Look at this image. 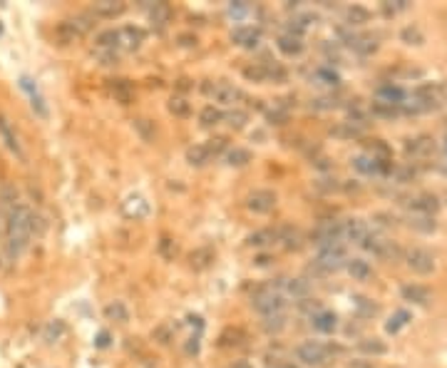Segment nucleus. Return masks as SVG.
I'll use <instances>...</instances> for the list:
<instances>
[{"instance_id":"nucleus-31","label":"nucleus","mask_w":447,"mask_h":368,"mask_svg":"<svg viewBox=\"0 0 447 368\" xmlns=\"http://www.w3.org/2000/svg\"><path fill=\"white\" fill-rule=\"evenodd\" d=\"M221 119H224V112H221L219 108H214V105H209V108L202 110V115H199V122L204 127H214L219 125Z\"/></svg>"},{"instance_id":"nucleus-59","label":"nucleus","mask_w":447,"mask_h":368,"mask_svg":"<svg viewBox=\"0 0 447 368\" xmlns=\"http://www.w3.org/2000/svg\"><path fill=\"white\" fill-rule=\"evenodd\" d=\"M0 237H6V216L0 214Z\"/></svg>"},{"instance_id":"nucleus-52","label":"nucleus","mask_w":447,"mask_h":368,"mask_svg":"<svg viewBox=\"0 0 447 368\" xmlns=\"http://www.w3.org/2000/svg\"><path fill=\"white\" fill-rule=\"evenodd\" d=\"M408 8V0H388V3H383V10H385V15H395V13H400V10H405Z\"/></svg>"},{"instance_id":"nucleus-18","label":"nucleus","mask_w":447,"mask_h":368,"mask_svg":"<svg viewBox=\"0 0 447 368\" xmlns=\"http://www.w3.org/2000/svg\"><path fill=\"white\" fill-rule=\"evenodd\" d=\"M311 323H313V329L321 331V334H333L335 326H338V318H335L333 311H323L321 309V311L311 316Z\"/></svg>"},{"instance_id":"nucleus-57","label":"nucleus","mask_w":447,"mask_h":368,"mask_svg":"<svg viewBox=\"0 0 447 368\" xmlns=\"http://www.w3.org/2000/svg\"><path fill=\"white\" fill-rule=\"evenodd\" d=\"M229 10H232V15L241 17V15H243V13L249 10V6H246V3H232V8H229Z\"/></svg>"},{"instance_id":"nucleus-51","label":"nucleus","mask_w":447,"mask_h":368,"mask_svg":"<svg viewBox=\"0 0 447 368\" xmlns=\"http://www.w3.org/2000/svg\"><path fill=\"white\" fill-rule=\"evenodd\" d=\"M402 40H405L408 45H420V43H423V33H420V28L410 25V28L402 30Z\"/></svg>"},{"instance_id":"nucleus-37","label":"nucleus","mask_w":447,"mask_h":368,"mask_svg":"<svg viewBox=\"0 0 447 368\" xmlns=\"http://www.w3.org/2000/svg\"><path fill=\"white\" fill-rule=\"evenodd\" d=\"M97 50H117V30H105L97 35Z\"/></svg>"},{"instance_id":"nucleus-20","label":"nucleus","mask_w":447,"mask_h":368,"mask_svg":"<svg viewBox=\"0 0 447 368\" xmlns=\"http://www.w3.org/2000/svg\"><path fill=\"white\" fill-rule=\"evenodd\" d=\"M278 50L283 52V55H301L303 52V38H298V35L294 33H286L278 38Z\"/></svg>"},{"instance_id":"nucleus-46","label":"nucleus","mask_w":447,"mask_h":368,"mask_svg":"<svg viewBox=\"0 0 447 368\" xmlns=\"http://www.w3.org/2000/svg\"><path fill=\"white\" fill-rule=\"evenodd\" d=\"M169 112L176 115V117H187V115H189V102L181 100V97H172V100H169Z\"/></svg>"},{"instance_id":"nucleus-6","label":"nucleus","mask_w":447,"mask_h":368,"mask_svg":"<svg viewBox=\"0 0 447 368\" xmlns=\"http://www.w3.org/2000/svg\"><path fill=\"white\" fill-rule=\"evenodd\" d=\"M343 229H340V221L328 219V221H321L316 229H313V244L318 249L323 246H331V244H343Z\"/></svg>"},{"instance_id":"nucleus-58","label":"nucleus","mask_w":447,"mask_h":368,"mask_svg":"<svg viewBox=\"0 0 447 368\" xmlns=\"http://www.w3.org/2000/svg\"><path fill=\"white\" fill-rule=\"evenodd\" d=\"M107 344H109V336H107V334H100V336H97V346H100V348H105Z\"/></svg>"},{"instance_id":"nucleus-36","label":"nucleus","mask_w":447,"mask_h":368,"mask_svg":"<svg viewBox=\"0 0 447 368\" xmlns=\"http://www.w3.org/2000/svg\"><path fill=\"white\" fill-rule=\"evenodd\" d=\"M361 351L370 353V356H383V353L388 351V346H385L380 339H363L361 341Z\"/></svg>"},{"instance_id":"nucleus-29","label":"nucleus","mask_w":447,"mask_h":368,"mask_svg":"<svg viewBox=\"0 0 447 368\" xmlns=\"http://www.w3.org/2000/svg\"><path fill=\"white\" fill-rule=\"evenodd\" d=\"M348 272H351L353 279H358V281H365V279H370V274H373V269H370L368 261L363 259H353L348 261Z\"/></svg>"},{"instance_id":"nucleus-44","label":"nucleus","mask_w":447,"mask_h":368,"mask_svg":"<svg viewBox=\"0 0 447 368\" xmlns=\"http://www.w3.org/2000/svg\"><path fill=\"white\" fill-rule=\"evenodd\" d=\"M204 147H206V152H209V157H219L221 152H227L229 145H227V140H224V137H214V140L206 142Z\"/></svg>"},{"instance_id":"nucleus-21","label":"nucleus","mask_w":447,"mask_h":368,"mask_svg":"<svg viewBox=\"0 0 447 368\" xmlns=\"http://www.w3.org/2000/svg\"><path fill=\"white\" fill-rule=\"evenodd\" d=\"M348 45H351L353 50H356L358 55H363V57H365V55H373V52L378 50V43H375L373 35H353Z\"/></svg>"},{"instance_id":"nucleus-33","label":"nucleus","mask_w":447,"mask_h":368,"mask_svg":"<svg viewBox=\"0 0 447 368\" xmlns=\"http://www.w3.org/2000/svg\"><path fill=\"white\" fill-rule=\"evenodd\" d=\"M345 20H348V25H361V23H368L370 20V13L365 10V8L361 6H353L345 10Z\"/></svg>"},{"instance_id":"nucleus-61","label":"nucleus","mask_w":447,"mask_h":368,"mask_svg":"<svg viewBox=\"0 0 447 368\" xmlns=\"http://www.w3.org/2000/svg\"><path fill=\"white\" fill-rule=\"evenodd\" d=\"M278 368H296V366H294V363H281Z\"/></svg>"},{"instance_id":"nucleus-28","label":"nucleus","mask_w":447,"mask_h":368,"mask_svg":"<svg viewBox=\"0 0 447 368\" xmlns=\"http://www.w3.org/2000/svg\"><path fill=\"white\" fill-rule=\"evenodd\" d=\"M224 159H227L229 167H243V165H249V162H251V152H249V149L234 147V149H227Z\"/></svg>"},{"instance_id":"nucleus-54","label":"nucleus","mask_w":447,"mask_h":368,"mask_svg":"<svg viewBox=\"0 0 447 368\" xmlns=\"http://www.w3.org/2000/svg\"><path fill=\"white\" fill-rule=\"evenodd\" d=\"M100 65H117V52L114 50H97Z\"/></svg>"},{"instance_id":"nucleus-63","label":"nucleus","mask_w":447,"mask_h":368,"mask_svg":"<svg viewBox=\"0 0 447 368\" xmlns=\"http://www.w3.org/2000/svg\"><path fill=\"white\" fill-rule=\"evenodd\" d=\"M0 267H3V261H0Z\"/></svg>"},{"instance_id":"nucleus-53","label":"nucleus","mask_w":447,"mask_h":368,"mask_svg":"<svg viewBox=\"0 0 447 368\" xmlns=\"http://www.w3.org/2000/svg\"><path fill=\"white\" fill-rule=\"evenodd\" d=\"M63 334H65V326H63L60 321H55V323H50V326H47L45 341H55V339H60Z\"/></svg>"},{"instance_id":"nucleus-55","label":"nucleus","mask_w":447,"mask_h":368,"mask_svg":"<svg viewBox=\"0 0 447 368\" xmlns=\"http://www.w3.org/2000/svg\"><path fill=\"white\" fill-rule=\"evenodd\" d=\"M393 175H395L400 182H410L415 177V170H413V167H395V170H393Z\"/></svg>"},{"instance_id":"nucleus-42","label":"nucleus","mask_w":447,"mask_h":368,"mask_svg":"<svg viewBox=\"0 0 447 368\" xmlns=\"http://www.w3.org/2000/svg\"><path fill=\"white\" fill-rule=\"evenodd\" d=\"M105 314H107V318H114V321H119V323H125L127 318H130V314H127L125 304H119V301L109 304L107 309H105Z\"/></svg>"},{"instance_id":"nucleus-62","label":"nucleus","mask_w":447,"mask_h":368,"mask_svg":"<svg viewBox=\"0 0 447 368\" xmlns=\"http://www.w3.org/2000/svg\"><path fill=\"white\" fill-rule=\"evenodd\" d=\"M445 149H447V142H445Z\"/></svg>"},{"instance_id":"nucleus-34","label":"nucleus","mask_w":447,"mask_h":368,"mask_svg":"<svg viewBox=\"0 0 447 368\" xmlns=\"http://www.w3.org/2000/svg\"><path fill=\"white\" fill-rule=\"evenodd\" d=\"M313 78L321 82V85H340V75L335 73L333 68H318L316 73H313Z\"/></svg>"},{"instance_id":"nucleus-41","label":"nucleus","mask_w":447,"mask_h":368,"mask_svg":"<svg viewBox=\"0 0 447 368\" xmlns=\"http://www.w3.org/2000/svg\"><path fill=\"white\" fill-rule=\"evenodd\" d=\"M410 227L418 229V232H435V219L427 214H415L410 219Z\"/></svg>"},{"instance_id":"nucleus-8","label":"nucleus","mask_w":447,"mask_h":368,"mask_svg":"<svg viewBox=\"0 0 447 368\" xmlns=\"http://www.w3.org/2000/svg\"><path fill=\"white\" fill-rule=\"evenodd\" d=\"M204 92L209 97H214L216 102H221V105H234L236 100H241V90L234 87L232 82H224V80H219V82H206Z\"/></svg>"},{"instance_id":"nucleus-39","label":"nucleus","mask_w":447,"mask_h":368,"mask_svg":"<svg viewBox=\"0 0 447 368\" xmlns=\"http://www.w3.org/2000/svg\"><path fill=\"white\" fill-rule=\"evenodd\" d=\"M135 130L139 132V137L144 142H154V137H157L154 122H149V119H135Z\"/></svg>"},{"instance_id":"nucleus-7","label":"nucleus","mask_w":447,"mask_h":368,"mask_svg":"<svg viewBox=\"0 0 447 368\" xmlns=\"http://www.w3.org/2000/svg\"><path fill=\"white\" fill-rule=\"evenodd\" d=\"M283 299H294V301H306L311 296V286L303 279H278V284L273 286Z\"/></svg>"},{"instance_id":"nucleus-56","label":"nucleus","mask_w":447,"mask_h":368,"mask_svg":"<svg viewBox=\"0 0 447 368\" xmlns=\"http://www.w3.org/2000/svg\"><path fill=\"white\" fill-rule=\"evenodd\" d=\"M268 119H271L273 125H283V122H286V119H289V112H286V110H271V112L266 115Z\"/></svg>"},{"instance_id":"nucleus-27","label":"nucleus","mask_w":447,"mask_h":368,"mask_svg":"<svg viewBox=\"0 0 447 368\" xmlns=\"http://www.w3.org/2000/svg\"><path fill=\"white\" fill-rule=\"evenodd\" d=\"M187 162L192 167H204L206 162H211V157H209V152H206L204 145H194V147L187 149Z\"/></svg>"},{"instance_id":"nucleus-25","label":"nucleus","mask_w":447,"mask_h":368,"mask_svg":"<svg viewBox=\"0 0 447 368\" xmlns=\"http://www.w3.org/2000/svg\"><path fill=\"white\" fill-rule=\"evenodd\" d=\"M437 207H440V202H437L435 194H420V197L413 199V209L418 212V214L432 216L437 212Z\"/></svg>"},{"instance_id":"nucleus-43","label":"nucleus","mask_w":447,"mask_h":368,"mask_svg":"<svg viewBox=\"0 0 447 368\" xmlns=\"http://www.w3.org/2000/svg\"><path fill=\"white\" fill-rule=\"evenodd\" d=\"M408 318H410V314H408V311H397L395 316L391 318V321L385 323V329H388V334H397V331H400L402 326L408 323Z\"/></svg>"},{"instance_id":"nucleus-30","label":"nucleus","mask_w":447,"mask_h":368,"mask_svg":"<svg viewBox=\"0 0 447 368\" xmlns=\"http://www.w3.org/2000/svg\"><path fill=\"white\" fill-rule=\"evenodd\" d=\"M273 242H276V232L273 229H261V232H254L249 237V244L256 246V249H264V246H268Z\"/></svg>"},{"instance_id":"nucleus-49","label":"nucleus","mask_w":447,"mask_h":368,"mask_svg":"<svg viewBox=\"0 0 447 368\" xmlns=\"http://www.w3.org/2000/svg\"><path fill=\"white\" fill-rule=\"evenodd\" d=\"M283 326H286L283 314H276V316H264V329L266 331H281Z\"/></svg>"},{"instance_id":"nucleus-3","label":"nucleus","mask_w":447,"mask_h":368,"mask_svg":"<svg viewBox=\"0 0 447 368\" xmlns=\"http://www.w3.org/2000/svg\"><path fill=\"white\" fill-rule=\"evenodd\" d=\"M338 353V348H331L326 344H318V341H306L296 348V358L303 361L306 366H328L333 361V356Z\"/></svg>"},{"instance_id":"nucleus-15","label":"nucleus","mask_w":447,"mask_h":368,"mask_svg":"<svg viewBox=\"0 0 447 368\" xmlns=\"http://www.w3.org/2000/svg\"><path fill=\"white\" fill-rule=\"evenodd\" d=\"M402 299L410 301V304L427 306L432 301V294L425 289V286H418V284H408V286H402Z\"/></svg>"},{"instance_id":"nucleus-35","label":"nucleus","mask_w":447,"mask_h":368,"mask_svg":"<svg viewBox=\"0 0 447 368\" xmlns=\"http://www.w3.org/2000/svg\"><path fill=\"white\" fill-rule=\"evenodd\" d=\"M112 92L122 105H127L132 100V85L127 80H112Z\"/></svg>"},{"instance_id":"nucleus-23","label":"nucleus","mask_w":447,"mask_h":368,"mask_svg":"<svg viewBox=\"0 0 447 368\" xmlns=\"http://www.w3.org/2000/svg\"><path fill=\"white\" fill-rule=\"evenodd\" d=\"M276 242L283 244V249L296 251V249H301V232L296 227H283L276 232Z\"/></svg>"},{"instance_id":"nucleus-4","label":"nucleus","mask_w":447,"mask_h":368,"mask_svg":"<svg viewBox=\"0 0 447 368\" xmlns=\"http://www.w3.org/2000/svg\"><path fill=\"white\" fill-rule=\"evenodd\" d=\"M251 304H254V309L261 316H276V314H283L286 299H283L273 286H261V289H256L254 296H251Z\"/></svg>"},{"instance_id":"nucleus-5","label":"nucleus","mask_w":447,"mask_h":368,"mask_svg":"<svg viewBox=\"0 0 447 368\" xmlns=\"http://www.w3.org/2000/svg\"><path fill=\"white\" fill-rule=\"evenodd\" d=\"M345 264V246L343 244H331L318 249L316 256V269L318 272H338Z\"/></svg>"},{"instance_id":"nucleus-17","label":"nucleus","mask_w":447,"mask_h":368,"mask_svg":"<svg viewBox=\"0 0 447 368\" xmlns=\"http://www.w3.org/2000/svg\"><path fill=\"white\" fill-rule=\"evenodd\" d=\"M405 152L413 154V157H427V154L435 152V142H432V137H418V140H408V145H405Z\"/></svg>"},{"instance_id":"nucleus-47","label":"nucleus","mask_w":447,"mask_h":368,"mask_svg":"<svg viewBox=\"0 0 447 368\" xmlns=\"http://www.w3.org/2000/svg\"><path fill=\"white\" fill-rule=\"evenodd\" d=\"M370 112L378 115V117H395L400 112V108H393V105H385V102H373Z\"/></svg>"},{"instance_id":"nucleus-45","label":"nucleus","mask_w":447,"mask_h":368,"mask_svg":"<svg viewBox=\"0 0 447 368\" xmlns=\"http://www.w3.org/2000/svg\"><path fill=\"white\" fill-rule=\"evenodd\" d=\"M356 309L361 316H375V314H378V306H375L370 299H363V296L356 299Z\"/></svg>"},{"instance_id":"nucleus-11","label":"nucleus","mask_w":447,"mask_h":368,"mask_svg":"<svg viewBox=\"0 0 447 368\" xmlns=\"http://www.w3.org/2000/svg\"><path fill=\"white\" fill-rule=\"evenodd\" d=\"M144 43V30L137 28V25H125V28L117 30V47L119 50H137V47Z\"/></svg>"},{"instance_id":"nucleus-1","label":"nucleus","mask_w":447,"mask_h":368,"mask_svg":"<svg viewBox=\"0 0 447 368\" xmlns=\"http://www.w3.org/2000/svg\"><path fill=\"white\" fill-rule=\"evenodd\" d=\"M38 216L33 214L30 207L25 204H15L6 216V249L13 259L23 254L28 249L30 239H33L35 229H38Z\"/></svg>"},{"instance_id":"nucleus-40","label":"nucleus","mask_w":447,"mask_h":368,"mask_svg":"<svg viewBox=\"0 0 447 368\" xmlns=\"http://www.w3.org/2000/svg\"><path fill=\"white\" fill-rule=\"evenodd\" d=\"M224 119L229 122V127H234V130H241V127L249 122V115L243 112V110H229V112H224Z\"/></svg>"},{"instance_id":"nucleus-32","label":"nucleus","mask_w":447,"mask_h":368,"mask_svg":"<svg viewBox=\"0 0 447 368\" xmlns=\"http://www.w3.org/2000/svg\"><path fill=\"white\" fill-rule=\"evenodd\" d=\"M243 78H246V80H251V82H266V80H268V70H266V63L249 65V68L243 70Z\"/></svg>"},{"instance_id":"nucleus-48","label":"nucleus","mask_w":447,"mask_h":368,"mask_svg":"<svg viewBox=\"0 0 447 368\" xmlns=\"http://www.w3.org/2000/svg\"><path fill=\"white\" fill-rule=\"evenodd\" d=\"M243 341V331L241 329H227L221 334V344L224 346H236Z\"/></svg>"},{"instance_id":"nucleus-38","label":"nucleus","mask_w":447,"mask_h":368,"mask_svg":"<svg viewBox=\"0 0 447 368\" xmlns=\"http://www.w3.org/2000/svg\"><path fill=\"white\" fill-rule=\"evenodd\" d=\"M333 135L335 137H361L363 135V125H361V122H353V119H348V122H343L340 127H335Z\"/></svg>"},{"instance_id":"nucleus-2","label":"nucleus","mask_w":447,"mask_h":368,"mask_svg":"<svg viewBox=\"0 0 447 368\" xmlns=\"http://www.w3.org/2000/svg\"><path fill=\"white\" fill-rule=\"evenodd\" d=\"M92 28H95V15H92V13H82V15L68 17V20H63V23L57 25L55 38L65 45V43H73L75 38L87 35Z\"/></svg>"},{"instance_id":"nucleus-24","label":"nucleus","mask_w":447,"mask_h":368,"mask_svg":"<svg viewBox=\"0 0 447 368\" xmlns=\"http://www.w3.org/2000/svg\"><path fill=\"white\" fill-rule=\"evenodd\" d=\"M0 137H3V142L8 145V149H10V152H15L17 157L23 154V149H20V142H17L15 132H13V127H10V122L6 119V115H0Z\"/></svg>"},{"instance_id":"nucleus-10","label":"nucleus","mask_w":447,"mask_h":368,"mask_svg":"<svg viewBox=\"0 0 447 368\" xmlns=\"http://www.w3.org/2000/svg\"><path fill=\"white\" fill-rule=\"evenodd\" d=\"M246 204H249V209L256 212V214H268V212H273V207H276V192H271V189H256V192L249 194Z\"/></svg>"},{"instance_id":"nucleus-12","label":"nucleus","mask_w":447,"mask_h":368,"mask_svg":"<svg viewBox=\"0 0 447 368\" xmlns=\"http://www.w3.org/2000/svg\"><path fill=\"white\" fill-rule=\"evenodd\" d=\"M122 214L127 216V219H144V216L149 214V202L142 194H130V197L122 202Z\"/></svg>"},{"instance_id":"nucleus-13","label":"nucleus","mask_w":447,"mask_h":368,"mask_svg":"<svg viewBox=\"0 0 447 368\" xmlns=\"http://www.w3.org/2000/svg\"><path fill=\"white\" fill-rule=\"evenodd\" d=\"M340 229H343V239H348V242H356V244H361L363 239L368 237V224L363 219H345V221H340Z\"/></svg>"},{"instance_id":"nucleus-26","label":"nucleus","mask_w":447,"mask_h":368,"mask_svg":"<svg viewBox=\"0 0 447 368\" xmlns=\"http://www.w3.org/2000/svg\"><path fill=\"white\" fill-rule=\"evenodd\" d=\"M189 261H192L194 269H199V272H202V269H206L211 261H214V251H211L209 246H202V249H197V251H192V254H189Z\"/></svg>"},{"instance_id":"nucleus-22","label":"nucleus","mask_w":447,"mask_h":368,"mask_svg":"<svg viewBox=\"0 0 447 368\" xmlns=\"http://www.w3.org/2000/svg\"><path fill=\"white\" fill-rule=\"evenodd\" d=\"M172 15H174V10H172L169 3H154V6H149V20L154 25H159V28H165L172 20Z\"/></svg>"},{"instance_id":"nucleus-9","label":"nucleus","mask_w":447,"mask_h":368,"mask_svg":"<svg viewBox=\"0 0 447 368\" xmlns=\"http://www.w3.org/2000/svg\"><path fill=\"white\" fill-rule=\"evenodd\" d=\"M405 261H408L410 272L420 274V277H427V274L435 272V256L425 249H410L405 254Z\"/></svg>"},{"instance_id":"nucleus-60","label":"nucleus","mask_w":447,"mask_h":368,"mask_svg":"<svg viewBox=\"0 0 447 368\" xmlns=\"http://www.w3.org/2000/svg\"><path fill=\"white\" fill-rule=\"evenodd\" d=\"M232 368H254V366H251V363H246V361H238V363H234Z\"/></svg>"},{"instance_id":"nucleus-19","label":"nucleus","mask_w":447,"mask_h":368,"mask_svg":"<svg viewBox=\"0 0 447 368\" xmlns=\"http://www.w3.org/2000/svg\"><path fill=\"white\" fill-rule=\"evenodd\" d=\"M125 3H117V0H100V3H95V8H92V15L95 17H117L125 13Z\"/></svg>"},{"instance_id":"nucleus-50","label":"nucleus","mask_w":447,"mask_h":368,"mask_svg":"<svg viewBox=\"0 0 447 368\" xmlns=\"http://www.w3.org/2000/svg\"><path fill=\"white\" fill-rule=\"evenodd\" d=\"M159 254L165 256V259H174V254H176V244L172 242L169 237H162V242H159Z\"/></svg>"},{"instance_id":"nucleus-14","label":"nucleus","mask_w":447,"mask_h":368,"mask_svg":"<svg viewBox=\"0 0 447 368\" xmlns=\"http://www.w3.org/2000/svg\"><path fill=\"white\" fill-rule=\"evenodd\" d=\"M232 40L241 47H256L259 45V40H261V30L254 28V25H241V28L234 30Z\"/></svg>"},{"instance_id":"nucleus-16","label":"nucleus","mask_w":447,"mask_h":368,"mask_svg":"<svg viewBox=\"0 0 447 368\" xmlns=\"http://www.w3.org/2000/svg\"><path fill=\"white\" fill-rule=\"evenodd\" d=\"M402 100H405V92H402V87L393 85V82H388V85H380L378 87V102L393 105V108H400Z\"/></svg>"}]
</instances>
